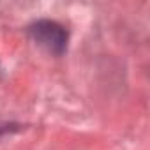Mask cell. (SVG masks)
<instances>
[{"label": "cell", "mask_w": 150, "mask_h": 150, "mask_svg": "<svg viewBox=\"0 0 150 150\" xmlns=\"http://www.w3.org/2000/svg\"><path fill=\"white\" fill-rule=\"evenodd\" d=\"M28 32H30V37L48 53L57 57L65 53L69 34L60 23L51 20H39L28 27Z\"/></svg>", "instance_id": "1"}]
</instances>
